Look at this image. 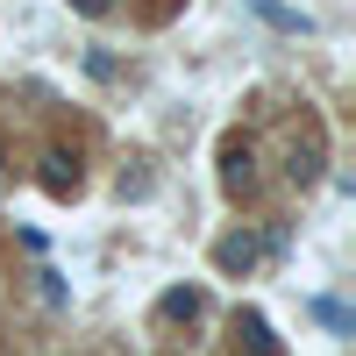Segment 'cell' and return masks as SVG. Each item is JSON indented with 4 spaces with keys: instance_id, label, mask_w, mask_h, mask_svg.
Wrapping results in <instances>:
<instances>
[{
    "instance_id": "obj_1",
    "label": "cell",
    "mask_w": 356,
    "mask_h": 356,
    "mask_svg": "<svg viewBox=\"0 0 356 356\" xmlns=\"http://www.w3.org/2000/svg\"><path fill=\"white\" fill-rule=\"evenodd\" d=\"M257 257H264V243H257V235H221V250H214V264H221V271H250Z\"/></svg>"
},
{
    "instance_id": "obj_2",
    "label": "cell",
    "mask_w": 356,
    "mask_h": 356,
    "mask_svg": "<svg viewBox=\"0 0 356 356\" xmlns=\"http://www.w3.org/2000/svg\"><path fill=\"white\" fill-rule=\"evenodd\" d=\"M235 335H243V342H235V356H278L271 328H264V314H243V321H235Z\"/></svg>"
},
{
    "instance_id": "obj_3",
    "label": "cell",
    "mask_w": 356,
    "mask_h": 356,
    "mask_svg": "<svg viewBox=\"0 0 356 356\" xmlns=\"http://www.w3.org/2000/svg\"><path fill=\"white\" fill-rule=\"evenodd\" d=\"M43 186H50L57 200H65V193H79V164H72V157H43Z\"/></svg>"
},
{
    "instance_id": "obj_4",
    "label": "cell",
    "mask_w": 356,
    "mask_h": 356,
    "mask_svg": "<svg viewBox=\"0 0 356 356\" xmlns=\"http://www.w3.org/2000/svg\"><path fill=\"white\" fill-rule=\"evenodd\" d=\"M250 143H228V193H250Z\"/></svg>"
},
{
    "instance_id": "obj_5",
    "label": "cell",
    "mask_w": 356,
    "mask_h": 356,
    "mask_svg": "<svg viewBox=\"0 0 356 356\" xmlns=\"http://www.w3.org/2000/svg\"><path fill=\"white\" fill-rule=\"evenodd\" d=\"M200 314V292L186 285V292H164V321H193Z\"/></svg>"
},
{
    "instance_id": "obj_6",
    "label": "cell",
    "mask_w": 356,
    "mask_h": 356,
    "mask_svg": "<svg viewBox=\"0 0 356 356\" xmlns=\"http://www.w3.org/2000/svg\"><path fill=\"white\" fill-rule=\"evenodd\" d=\"M72 8H79V15H107V0H72Z\"/></svg>"
}]
</instances>
